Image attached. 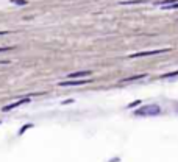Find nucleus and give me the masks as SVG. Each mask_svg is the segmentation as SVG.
I'll return each instance as SVG.
<instances>
[{"instance_id":"nucleus-1","label":"nucleus","mask_w":178,"mask_h":162,"mask_svg":"<svg viewBox=\"0 0 178 162\" xmlns=\"http://www.w3.org/2000/svg\"><path fill=\"white\" fill-rule=\"evenodd\" d=\"M159 106H156V105H148V106H145V108H142V109H139V111H136V114L138 115H156V114H159Z\"/></svg>"},{"instance_id":"nucleus-2","label":"nucleus","mask_w":178,"mask_h":162,"mask_svg":"<svg viewBox=\"0 0 178 162\" xmlns=\"http://www.w3.org/2000/svg\"><path fill=\"white\" fill-rule=\"evenodd\" d=\"M92 80H67V81H61L59 86L61 87H70V86H83V84H89Z\"/></svg>"},{"instance_id":"nucleus-3","label":"nucleus","mask_w":178,"mask_h":162,"mask_svg":"<svg viewBox=\"0 0 178 162\" xmlns=\"http://www.w3.org/2000/svg\"><path fill=\"white\" fill-rule=\"evenodd\" d=\"M166 52H170V48H161V50H150V52H139V53H133V55H128V58H141V56L159 55V53H166Z\"/></svg>"},{"instance_id":"nucleus-4","label":"nucleus","mask_w":178,"mask_h":162,"mask_svg":"<svg viewBox=\"0 0 178 162\" xmlns=\"http://www.w3.org/2000/svg\"><path fill=\"white\" fill-rule=\"evenodd\" d=\"M92 72L91 70H83V72H74V73H69L66 76L67 80H77V78H81V76H89Z\"/></svg>"},{"instance_id":"nucleus-5","label":"nucleus","mask_w":178,"mask_h":162,"mask_svg":"<svg viewBox=\"0 0 178 162\" xmlns=\"http://www.w3.org/2000/svg\"><path fill=\"white\" fill-rule=\"evenodd\" d=\"M30 100L28 98H24V100H19V101H16V103H11V105H8V106H5L3 108V111H11V109H14V108H17V106H20V105H24V103H28Z\"/></svg>"},{"instance_id":"nucleus-6","label":"nucleus","mask_w":178,"mask_h":162,"mask_svg":"<svg viewBox=\"0 0 178 162\" xmlns=\"http://www.w3.org/2000/svg\"><path fill=\"white\" fill-rule=\"evenodd\" d=\"M147 75H136V76H131V78H124V80H120V83H128V81H136V80H142V78H145Z\"/></svg>"},{"instance_id":"nucleus-7","label":"nucleus","mask_w":178,"mask_h":162,"mask_svg":"<svg viewBox=\"0 0 178 162\" xmlns=\"http://www.w3.org/2000/svg\"><path fill=\"white\" fill-rule=\"evenodd\" d=\"M164 10H177L178 8V2L177 3H172V5H166V6H163Z\"/></svg>"},{"instance_id":"nucleus-8","label":"nucleus","mask_w":178,"mask_h":162,"mask_svg":"<svg viewBox=\"0 0 178 162\" xmlns=\"http://www.w3.org/2000/svg\"><path fill=\"white\" fill-rule=\"evenodd\" d=\"M173 76H178V70H177V72H172V73H166V75H163L161 78H173Z\"/></svg>"},{"instance_id":"nucleus-9","label":"nucleus","mask_w":178,"mask_h":162,"mask_svg":"<svg viewBox=\"0 0 178 162\" xmlns=\"http://www.w3.org/2000/svg\"><path fill=\"white\" fill-rule=\"evenodd\" d=\"M13 3H16V5H27V0H13Z\"/></svg>"},{"instance_id":"nucleus-10","label":"nucleus","mask_w":178,"mask_h":162,"mask_svg":"<svg viewBox=\"0 0 178 162\" xmlns=\"http://www.w3.org/2000/svg\"><path fill=\"white\" fill-rule=\"evenodd\" d=\"M13 50V47H0V53H3V52H10Z\"/></svg>"},{"instance_id":"nucleus-11","label":"nucleus","mask_w":178,"mask_h":162,"mask_svg":"<svg viewBox=\"0 0 178 162\" xmlns=\"http://www.w3.org/2000/svg\"><path fill=\"white\" fill-rule=\"evenodd\" d=\"M10 31H0V36H3V34H8Z\"/></svg>"}]
</instances>
